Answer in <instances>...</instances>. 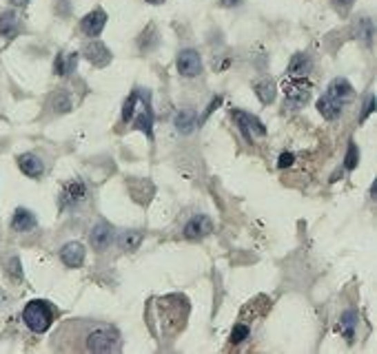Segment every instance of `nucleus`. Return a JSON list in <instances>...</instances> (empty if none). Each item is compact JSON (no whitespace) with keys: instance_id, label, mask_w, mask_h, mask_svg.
<instances>
[{"instance_id":"1","label":"nucleus","mask_w":377,"mask_h":354,"mask_svg":"<svg viewBox=\"0 0 377 354\" xmlns=\"http://www.w3.org/2000/svg\"><path fill=\"white\" fill-rule=\"evenodd\" d=\"M54 319H56L54 306H51L49 301H43V299L29 301V304L25 306V310H23L25 326L31 332H36V335H43V332H47L51 328V324H54Z\"/></svg>"},{"instance_id":"2","label":"nucleus","mask_w":377,"mask_h":354,"mask_svg":"<svg viewBox=\"0 0 377 354\" xmlns=\"http://www.w3.org/2000/svg\"><path fill=\"white\" fill-rule=\"evenodd\" d=\"M87 350H91V352H113V350H118V335L109 328H96L87 337Z\"/></svg>"},{"instance_id":"3","label":"nucleus","mask_w":377,"mask_h":354,"mask_svg":"<svg viewBox=\"0 0 377 354\" xmlns=\"http://www.w3.org/2000/svg\"><path fill=\"white\" fill-rule=\"evenodd\" d=\"M175 67H177V74H180V76L195 78V76L202 74V58H200L197 51L184 49V51H180V56H177Z\"/></svg>"},{"instance_id":"4","label":"nucleus","mask_w":377,"mask_h":354,"mask_svg":"<svg viewBox=\"0 0 377 354\" xmlns=\"http://www.w3.org/2000/svg\"><path fill=\"white\" fill-rule=\"evenodd\" d=\"M284 96L289 102L296 104V107L307 104V100L311 98V85L304 78H291L284 82Z\"/></svg>"},{"instance_id":"5","label":"nucleus","mask_w":377,"mask_h":354,"mask_svg":"<svg viewBox=\"0 0 377 354\" xmlns=\"http://www.w3.org/2000/svg\"><path fill=\"white\" fill-rule=\"evenodd\" d=\"M113 239H116V233H113V228L107 224V222H100L91 228V233H89V244L93 251H107V248L113 244Z\"/></svg>"},{"instance_id":"6","label":"nucleus","mask_w":377,"mask_h":354,"mask_svg":"<svg viewBox=\"0 0 377 354\" xmlns=\"http://www.w3.org/2000/svg\"><path fill=\"white\" fill-rule=\"evenodd\" d=\"M87 197V189L80 180H71L69 184H65V189L60 193V206L62 208H71L80 204Z\"/></svg>"},{"instance_id":"7","label":"nucleus","mask_w":377,"mask_h":354,"mask_svg":"<svg viewBox=\"0 0 377 354\" xmlns=\"http://www.w3.org/2000/svg\"><path fill=\"white\" fill-rule=\"evenodd\" d=\"M209 233H213V224L206 215H195L193 220H188L184 226V237L186 239H202Z\"/></svg>"},{"instance_id":"8","label":"nucleus","mask_w":377,"mask_h":354,"mask_svg":"<svg viewBox=\"0 0 377 354\" xmlns=\"http://www.w3.org/2000/svg\"><path fill=\"white\" fill-rule=\"evenodd\" d=\"M104 25H107V14L100 12V9H96V12H91V14H87L85 18H82L80 29H82V34H85V36L96 38V36L102 34Z\"/></svg>"},{"instance_id":"9","label":"nucleus","mask_w":377,"mask_h":354,"mask_svg":"<svg viewBox=\"0 0 377 354\" xmlns=\"http://www.w3.org/2000/svg\"><path fill=\"white\" fill-rule=\"evenodd\" d=\"M60 259H62V264L69 268H80L82 262H85V248H82V244H78V242H69L62 246Z\"/></svg>"},{"instance_id":"10","label":"nucleus","mask_w":377,"mask_h":354,"mask_svg":"<svg viewBox=\"0 0 377 354\" xmlns=\"http://www.w3.org/2000/svg\"><path fill=\"white\" fill-rule=\"evenodd\" d=\"M233 118L238 120L240 124V129H242V133L246 135V138L251 140L253 138V133L255 135H264L267 129H264V124H262L260 120H255L253 116H249V113H242V111H235L233 113Z\"/></svg>"},{"instance_id":"11","label":"nucleus","mask_w":377,"mask_h":354,"mask_svg":"<svg viewBox=\"0 0 377 354\" xmlns=\"http://www.w3.org/2000/svg\"><path fill=\"white\" fill-rule=\"evenodd\" d=\"M18 166H20V171H23L27 177H40V175L45 173L43 160H40L38 155H34V153L20 155V158H18Z\"/></svg>"},{"instance_id":"12","label":"nucleus","mask_w":377,"mask_h":354,"mask_svg":"<svg viewBox=\"0 0 377 354\" xmlns=\"http://www.w3.org/2000/svg\"><path fill=\"white\" fill-rule=\"evenodd\" d=\"M85 58L89 60V62H93L96 67H104V65H109V60H111V54H109V49L104 47L102 43H89L87 47H85Z\"/></svg>"},{"instance_id":"13","label":"nucleus","mask_w":377,"mask_h":354,"mask_svg":"<svg viewBox=\"0 0 377 354\" xmlns=\"http://www.w3.org/2000/svg\"><path fill=\"white\" fill-rule=\"evenodd\" d=\"M36 215L27 211V208H18V211L14 213V220H12V228L18 233H27L31 231V228H36Z\"/></svg>"},{"instance_id":"14","label":"nucleus","mask_w":377,"mask_h":354,"mask_svg":"<svg viewBox=\"0 0 377 354\" xmlns=\"http://www.w3.org/2000/svg\"><path fill=\"white\" fill-rule=\"evenodd\" d=\"M311 67H313V62L307 54H296L289 65V78H307Z\"/></svg>"},{"instance_id":"15","label":"nucleus","mask_w":377,"mask_h":354,"mask_svg":"<svg viewBox=\"0 0 377 354\" xmlns=\"http://www.w3.org/2000/svg\"><path fill=\"white\" fill-rule=\"evenodd\" d=\"M327 96H331V98H335V100H340V102L351 100V98H353V87H351V82H349V80H344V78L333 80L331 85H329Z\"/></svg>"},{"instance_id":"16","label":"nucleus","mask_w":377,"mask_h":354,"mask_svg":"<svg viewBox=\"0 0 377 354\" xmlns=\"http://www.w3.org/2000/svg\"><path fill=\"white\" fill-rule=\"evenodd\" d=\"M342 107H344V102L335 100L331 96H324L318 102V111L322 113V118H327V120H335V118H338L340 113H342Z\"/></svg>"},{"instance_id":"17","label":"nucleus","mask_w":377,"mask_h":354,"mask_svg":"<svg viewBox=\"0 0 377 354\" xmlns=\"http://www.w3.org/2000/svg\"><path fill=\"white\" fill-rule=\"evenodd\" d=\"M76 65H78V56H76V54H60V56L56 58L54 69H56V74H58V76H69L71 71L76 69Z\"/></svg>"},{"instance_id":"18","label":"nucleus","mask_w":377,"mask_h":354,"mask_svg":"<svg viewBox=\"0 0 377 354\" xmlns=\"http://www.w3.org/2000/svg\"><path fill=\"white\" fill-rule=\"evenodd\" d=\"M151 127H153V113H151V104L149 98L144 100V107L140 109V116L135 118V129L144 131L146 135H151Z\"/></svg>"},{"instance_id":"19","label":"nucleus","mask_w":377,"mask_h":354,"mask_svg":"<svg viewBox=\"0 0 377 354\" xmlns=\"http://www.w3.org/2000/svg\"><path fill=\"white\" fill-rule=\"evenodd\" d=\"M0 34L5 38H14L18 34V16L14 12H5L0 16Z\"/></svg>"},{"instance_id":"20","label":"nucleus","mask_w":377,"mask_h":354,"mask_svg":"<svg viewBox=\"0 0 377 354\" xmlns=\"http://www.w3.org/2000/svg\"><path fill=\"white\" fill-rule=\"evenodd\" d=\"M140 242H142V233L138 231H124L118 239L122 251H135V248L140 246Z\"/></svg>"},{"instance_id":"21","label":"nucleus","mask_w":377,"mask_h":354,"mask_svg":"<svg viewBox=\"0 0 377 354\" xmlns=\"http://www.w3.org/2000/svg\"><path fill=\"white\" fill-rule=\"evenodd\" d=\"M175 127H177V131H182V133H191L193 127H195V116L191 111H180V113H177V118H175Z\"/></svg>"},{"instance_id":"22","label":"nucleus","mask_w":377,"mask_h":354,"mask_svg":"<svg viewBox=\"0 0 377 354\" xmlns=\"http://www.w3.org/2000/svg\"><path fill=\"white\" fill-rule=\"evenodd\" d=\"M355 324H358V315H355V312L351 310V312H347V315L342 317V321H340L338 330H340L342 335L351 341V339H353V328H355Z\"/></svg>"},{"instance_id":"23","label":"nucleus","mask_w":377,"mask_h":354,"mask_svg":"<svg viewBox=\"0 0 377 354\" xmlns=\"http://www.w3.org/2000/svg\"><path fill=\"white\" fill-rule=\"evenodd\" d=\"M255 91H258V98L264 104L273 102V98H276V85H273V82H269V80L260 82V85L255 87Z\"/></svg>"},{"instance_id":"24","label":"nucleus","mask_w":377,"mask_h":354,"mask_svg":"<svg viewBox=\"0 0 377 354\" xmlns=\"http://www.w3.org/2000/svg\"><path fill=\"white\" fill-rule=\"evenodd\" d=\"M358 158H360V153H358V149H355V144L351 142L349 155H347V169H355V166H358Z\"/></svg>"},{"instance_id":"25","label":"nucleus","mask_w":377,"mask_h":354,"mask_svg":"<svg viewBox=\"0 0 377 354\" xmlns=\"http://www.w3.org/2000/svg\"><path fill=\"white\" fill-rule=\"evenodd\" d=\"M249 337V328L246 326H238L235 330H233V335H231V341L233 343H240V341H244Z\"/></svg>"},{"instance_id":"26","label":"nucleus","mask_w":377,"mask_h":354,"mask_svg":"<svg viewBox=\"0 0 377 354\" xmlns=\"http://www.w3.org/2000/svg\"><path fill=\"white\" fill-rule=\"evenodd\" d=\"M331 3L338 9H342V12H347V9H351V5L355 3V0H331Z\"/></svg>"},{"instance_id":"27","label":"nucleus","mask_w":377,"mask_h":354,"mask_svg":"<svg viewBox=\"0 0 377 354\" xmlns=\"http://www.w3.org/2000/svg\"><path fill=\"white\" fill-rule=\"evenodd\" d=\"M293 164V153H282L280 155V166L284 169V166H291Z\"/></svg>"},{"instance_id":"28","label":"nucleus","mask_w":377,"mask_h":354,"mask_svg":"<svg viewBox=\"0 0 377 354\" xmlns=\"http://www.w3.org/2000/svg\"><path fill=\"white\" fill-rule=\"evenodd\" d=\"M373 109H375V98H371V100H369V104H366V111H364V118H366V116H369V113H371Z\"/></svg>"},{"instance_id":"29","label":"nucleus","mask_w":377,"mask_h":354,"mask_svg":"<svg viewBox=\"0 0 377 354\" xmlns=\"http://www.w3.org/2000/svg\"><path fill=\"white\" fill-rule=\"evenodd\" d=\"M240 3H242V0H222L224 7H238Z\"/></svg>"},{"instance_id":"30","label":"nucleus","mask_w":377,"mask_h":354,"mask_svg":"<svg viewBox=\"0 0 377 354\" xmlns=\"http://www.w3.org/2000/svg\"><path fill=\"white\" fill-rule=\"evenodd\" d=\"M12 3H14V5H18V7H25V5L29 3V0H12Z\"/></svg>"},{"instance_id":"31","label":"nucleus","mask_w":377,"mask_h":354,"mask_svg":"<svg viewBox=\"0 0 377 354\" xmlns=\"http://www.w3.org/2000/svg\"><path fill=\"white\" fill-rule=\"evenodd\" d=\"M146 3H151V5H160V3H164V0H146Z\"/></svg>"}]
</instances>
